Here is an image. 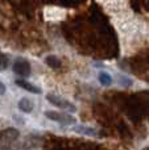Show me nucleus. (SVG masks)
I'll list each match as a JSON object with an SVG mask.
<instances>
[{"label": "nucleus", "instance_id": "obj_3", "mask_svg": "<svg viewBox=\"0 0 149 150\" xmlns=\"http://www.w3.org/2000/svg\"><path fill=\"white\" fill-rule=\"evenodd\" d=\"M13 71L20 76H29L31 74V65L28 61L23 59V58H17L13 63Z\"/></svg>", "mask_w": 149, "mask_h": 150}, {"label": "nucleus", "instance_id": "obj_5", "mask_svg": "<svg viewBox=\"0 0 149 150\" xmlns=\"http://www.w3.org/2000/svg\"><path fill=\"white\" fill-rule=\"evenodd\" d=\"M16 84H17L18 87L24 88L25 91H29V92H32V93H41V90H40L38 87H36L34 84H32V83L26 82V80L18 79V80H16Z\"/></svg>", "mask_w": 149, "mask_h": 150}, {"label": "nucleus", "instance_id": "obj_10", "mask_svg": "<svg viewBox=\"0 0 149 150\" xmlns=\"http://www.w3.org/2000/svg\"><path fill=\"white\" fill-rule=\"evenodd\" d=\"M119 79H120V84L121 86H124V87H129V86H132V79L131 78H128V76H126V75H120V76H119Z\"/></svg>", "mask_w": 149, "mask_h": 150}, {"label": "nucleus", "instance_id": "obj_6", "mask_svg": "<svg viewBox=\"0 0 149 150\" xmlns=\"http://www.w3.org/2000/svg\"><path fill=\"white\" fill-rule=\"evenodd\" d=\"M33 107H34L33 101L29 98H23L18 101V108H20V111L25 112V113H29V112L33 111Z\"/></svg>", "mask_w": 149, "mask_h": 150}, {"label": "nucleus", "instance_id": "obj_8", "mask_svg": "<svg viewBox=\"0 0 149 150\" xmlns=\"http://www.w3.org/2000/svg\"><path fill=\"white\" fill-rule=\"evenodd\" d=\"M45 63L52 69L61 67V61H60V58L55 57V55H48V57L45 58Z\"/></svg>", "mask_w": 149, "mask_h": 150}, {"label": "nucleus", "instance_id": "obj_9", "mask_svg": "<svg viewBox=\"0 0 149 150\" xmlns=\"http://www.w3.org/2000/svg\"><path fill=\"white\" fill-rule=\"evenodd\" d=\"M8 63H9L8 55L4 54V53H0V71L5 70V69L8 67Z\"/></svg>", "mask_w": 149, "mask_h": 150}, {"label": "nucleus", "instance_id": "obj_4", "mask_svg": "<svg viewBox=\"0 0 149 150\" xmlns=\"http://www.w3.org/2000/svg\"><path fill=\"white\" fill-rule=\"evenodd\" d=\"M71 130L75 133H79V134H83V136H90V137H95L98 136L96 129L91 127H86V125H77V127H73Z\"/></svg>", "mask_w": 149, "mask_h": 150}, {"label": "nucleus", "instance_id": "obj_1", "mask_svg": "<svg viewBox=\"0 0 149 150\" xmlns=\"http://www.w3.org/2000/svg\"><path fill=\"white\" fill-rule=\"evenodd\" d=\"M45 117H48L49 120H53V121L61 122V124H75L77 119L74 116L69 113H65V112H57V111H46L45 112Z\"/></svg>", "mask_w": 149, "mask_h": 150}, {"label": "nucleus", "instance_id": "obj_11", "mask_svg": "<svg viewBox=\"0 0 149 150\" xmlns=\"http://www.w3.org/2000/svg\"><path fill=\"white\" fill-rule=\"evenodd\" d=\"M5 90H7V88H5L4 83L0 82V95H4V93H5Z\"/></svg>", "mask_w": 149, "mask_h": 150}, {"label": "nucleus", "instance_id": "obj_7", "mask_svg": "<svg viewBox=\"0 0 149 150\" xmlns=\"http://www.w3.org/2000/svg\"><path fill=\"white\" fill-rule=\"evenodd\" d=\"M98 79H99V83L102 86H106V87H108V86L112 84L114 79L112 76H111L110 74L107 73V71H100L99 75H98Z\"/></svg>", "mask_w": 149, "mask_h": 150}, {"label": "nucleus", "instance_id": "obj_2", "mask_svg": "<svg viewBox=\"0 0 149 150\" xmlns=\"http://www.w3.org/2000/svg\"><path fill=\"white\" fill-rule=\"evenodd\" d=\"M46 100L49 101L50 104H53V105L58 107V108H61V109H66V111H69V112L77 111V107L74 105L73 103H70L69 100H66V99L61 98V96H58V95H54V93H48Z\"/></svg>", "mask_w": 149, "mask_h": 150}]
</instances>
